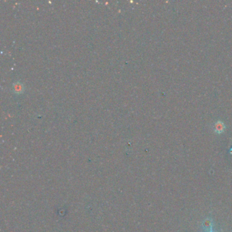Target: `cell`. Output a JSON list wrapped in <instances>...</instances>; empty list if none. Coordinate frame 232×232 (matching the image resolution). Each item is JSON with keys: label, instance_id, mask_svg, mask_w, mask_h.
Masks as SVG:
<instances>
[{"label": "cell", "instance_id": "6da1fadb", "mask_svg": "<svg viewBox=\"0 0 232 232\" xmlns=\"http://www.w3.org/2000/svg\"><path fill=\"white\" fill-rule=\"evenodd\" d=\"M225 130V125L221 121H218L215 125V131L217 133L221 134Z\"/></svg>", "mask_w": 232, "mask_h": 232}, {"label": "cell", "instance_id": "7a4b0ae2", "mask_svg": "<svg viewBox=\"0 0 232 232\" xmlns=\"http://www.w3.org/2000/svg\"><path fill=\"white\" fill-rule=\"evenodd\" d=\"M23 85L20 83H16L14 85V89L15 91V92H20L23 91Z\"/></svg>", "mask_w": 232, "mask_h": 232}, {"label": "cell", "instance_id": "3957f363", "mask_svg": "<svg viewBox=\"0 0 232 232\" xmlns=\"http://www.w3.org/2000/svg\"><path fill=\"white\" fill-rule=\"evenodd\" d=\"M210 232H213V231H212V228L210 229Z\"/></svg>", "mask_w": 232, "mask_h": 232}]
</instances>
